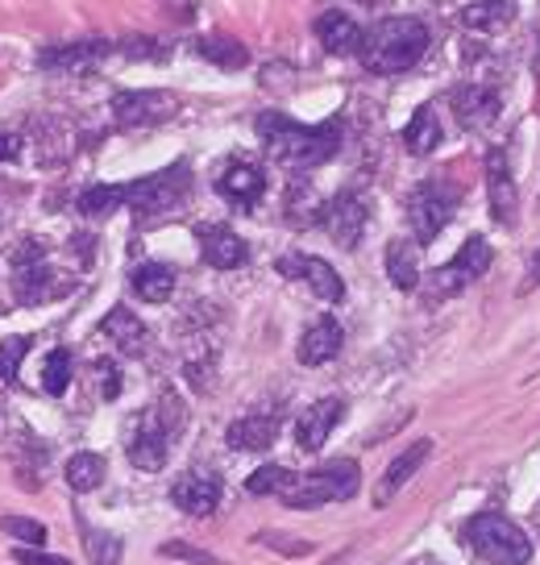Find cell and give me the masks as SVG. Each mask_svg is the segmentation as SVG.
<instances>
[{
	"label": "cell",
	"mask_w": 540,
	"mask_h": 565,
	"mask_svg": "<svg viewBox=\"0 0 540 565\" xmlns=\"http://www.w3.org/2000/svg\"><path fill=\"white\" fill-rule=\"evenodd\" d=\"M287 216H292V225L304 230V225H316V221H325V209H320V195L308 188V183H292L287 188Z\"/></svg>",
	"instance_id": "obj_30"
},
{
	"label": "cell",
	"mask_w": 540,
	"mask_h": 565,
	"mask_svg": "<svg viewBox=\"0 0 540 565\" xmlns=\"http://www.w3.org/2000/svg\"><path fill=\"white\" fill-rule=\"evenodd\" d=\"M167 445H171V433L158 424L155 412H146V416H141V424L134 428V441H129V461H134L138 470H146V475H155V470H162V466H167Z\"/></svg>",
	"instance_id": "obj_14"
},
{
	"label": "cell",
	"mask_w": 540,
	"mask_h": 565,
	"mask_svg": "<svg viewBox=\"0 0 540 565\" xmlns=\"http://www.w3.org/2000/svg\"><path fill=\"white\" fill-rule=\"evenodd\" d=\"M71 383V350H51L42 362V387L46 395H63Z\"/></svg>",
	"instance_id": "obj_33"
},
{
	"label": "cell",
	"mask_w": 540,
	"mask_h": 565,
	"mask_svg": "<svg viewBox=\"0 0 540 565\" xmlns=\"http://www.w3.org/2000/svg\"><path fill=\"white\" fill-rule=\"evenodd\" d=\"M13 263H18V266H38V263H46V246H38V242H21V246L13 249Z\"/></svg>",
	"instance_id": "obj_41"
},
{
	"label": "cell",
	"mask_w": 540,
	"mask_h": 565,
	"mask_svg": "<svg viewBox=\"0 0 540 565\" xmlns=\"http://www.w3.org/2000/svg\"><path fill=\"white\" fill-rule=\"evenodd\" d=\"M108 46L105 42H80V46H51V51L38 54L42 67H84L92 58H100Z\"/></svg>",
	"instance_id": "obj_31"
},
{
	"label": "cell",
	"mask_w": 540,
	"mask_h": 565,
	"mask_svg": "<svg viewBox=\"0 0 540 565\" xmlns=\"http://www.w3.org/2000/svg\"><path fill=\"white\" fill-rule=\"evenodd\" d=\"M21 154V138L18 134H0V162H13Z\"/></svg>",
	"instance_id": "obj_43"
},
{
	"label": "cell",
	"mask_w": 540,
	"mask_h": 565,
	"mask_svg": "<svg viewBox=\"0 0 540 565\" xmlns=\"http://www.w3.org/2000/svg\"><path fill=\"white\" fill-rule=\"evenodd\" d=\"M428 449H433L428 441H416L412 449H407V454H400V458H395L391 466H387L383 487H379V494H374V503H379V508H383V503H391V499H395V491H400L403 482H407V478H412V475L420 470V466H424V458H428Z\"/></svg>",
	"instance_id": "obj_24"
},
{
	"label": "cell",
	"mask_w": 540,
	"mask_h": 565,
	"mask_svg": "<svg viewBox=\"0 0 540 565\" xmlns=\"http://www.w3.org/2000/svg\"><path fill=\"white\" fill-rule=\"evenodd\" d=\"M454 212H457V188L441 183V179H424L407 195V221H412V233H416L420 246H428L436 233L454 221Z\"/></svg>",
	"instance_id": "obj_5"
},
{
	"label": "cell",
	"mask_w": 540,
	"mask_h": 565,
	"mask_svg": "<svg viewBox=\"0 0 540 565\" xmlns=\"http://www.w3.org/2000/svg\"><path fill=\"white\" fill-rule=\"evenodd\" d=\"M100 333H105L121 353H129V358H141V353H146V341H150V337H146V324H141L129 308H113V312L100 320Z\"/></svg>",
	"instance_id": "obj_20"
},
{
	"label": "cell",
	"mask_w": 540,
	"mask_h": 565,
	"mask_svg": "<svg viewBox=\"0 0 540 565\" xmlns=\"http://www.w3.org/2000/svg\"><path fill=\"white\" fill-rule=\"evenodd\" d=\"M174 266L167 263H141L134 266V275H129V287H134V296H141L146 303H167L174 296Z\"/></svg>",
	"instance_id": "obj_22"
},
{
	"label": "cell",
	"mask_w": 540,
	"mask_h": 565,
	"mask_svg": "<svg viewBox=\"0 0 540 565\" xmlns=\"http://www.w3.org/2000/svg\"><path fill=\"white\" fill-rule=\"evenodd\" d=\"M105 475H108V466L100 454H75V458L67 461V487L75 494L96 491V487L105 482Z\"/></svg>",
	"instance_id": "obj_28"
},
{
	"label": "cell",
	"mask_w": 540,
	"mask_h": 565,
	"mask_svg": "<svg viewBox=\"0 0 540 565\" xmlns=\"http://www.w3.org/2000/svg\"><path fill=\"white\" fill-rule=\"evenodd\" d=\"M428 51V25L420 18H387L362 38V67L374 75H400L416 67L420 54Z\"/></svg>",
	"instance_id": "obj_2"
},
{
	"label": "cell",
	"mask_w": 540,
	"mask_h": 565,
	"mask_svg": "<svg viewBox=\"0 0 540 565\" xmlns=\"http://www.w3.org/2000/svg\"><path fill=\"white\" fill-rule=\"evenodd\" d=\"M171 503L188 515H209L221 503V482L212 470H188V475L174 478Z\"/></svg>",
	"instance_id": "obj_11"
},
{
	"label": "cell",
	"mask_w": 540,
	"mask_h": 565,
	"mask_svg": "<svg viewBox=\"0 0 540 565\" xmlns=\"http://www.w3.org/2000/svg\"><path fill=\"white\" fill-rule=\"evenodd\" d=\"M13 557H18L21 565H71V562H63V557H51V553H38L34 545L13 548Z\"/></svg>",
	"instance_id": "obj_40"
},
{
	"label": "cell",
	"mask_w": 540,
	"mask_h": 565,
	"mask_svg": "<svg viewBox=\"0 0 540 565\" xmlns=\"http://www.w3.org/2000/svg\"><path fill=\"white\" fill-rule=\"evenodd\" d=\"M325 230L341 249H353L362 242V230H367V200L358 192H341L325 209Z\"/></svg>",
	"instance_id": "obj_9"
},
{
	"label": "cell",
	"mask_w": 540,
	"mask_h": 565,
	"mask_svg": "<svg viewBox=\"0 0 540 565\" xmlns=\"http://www.w3.org/2000/svg\"><path fill=\"white\" fill-rule=\"evenodd\" d=\"M466 541L490 565H523L532 557V541L523 536L520 524H511L507 515H495V512L474 515L470 529H466Z\"/></svg>",
	"instance_id": "obj_4"
},
{
	"label": "cell",
	"mask_w": 540,
	"mask_h": 565,
	"mask_svg": "<svg viewBox=\"0 0 540 565\" xmlns=\"http://www.w3.org/2000/svg\"><path fill=\"white\" fill-rule=\"evenodd\" d=\"M258 138L266 141V150L287 167H320L341 150V117H332L325 125H299L287 113H258Z\"/></svg>",
	"instance_id": "obj_1"
},
{
	"label": "cell",
	"mask_w": 540,
	"mask_h": 565,
	"mask_svg": "<svg viewBox=\"0 0 540 565\" xmlns=\"http://www.w3.org/2000/svg\"><path fill=\"white\" fill-rule=\"evenodd\" d=\"M155 416H158V424H162V428L171 433V437H179V433H183V424H188V412H183V399H179L174 391H167V395L158 399Z\"/></svg>",
	"instance_id": "obj_37"
},
{
	"label": "cell",
	"mask_w": 540,
	"mask_h": 565,
	"mask_svg": "<svg viewBox=\"0 0 540 565\" xmlns=\"http://www.w3.org/2000/svg\"><path fill=\"white\" fill-rule=\"evenodd\" d=\"M490 266V242L487 237H470L466 246L457 249L454 263L436 266L433 275H428V282H433V296H457L466 282L483 279Z\"/></svg>",
	"instance_id": "obj_7"
},
{
	"label": "cell",
	"mask_w": 540,
	"mask_h": 565,
	"mask_svg": "<svg viewBox=\"0 0 540 565\" xmlns=\"http://www.w3.org/2000/svg\"><path fill=\"white\" fill-rule=\"evenodd\" d=\"M262 192H266V179H262V171L250 167V162H237V167H229L225 175H221V195L245 212L258 204Z\"/></svg>",
	"instance_id": "obj_21"
},
{
	"label": "cell",
	"mask_w": 540,
	"mask_h": 565,
	"mask_svg": "<svg viewBox=\"0 0 540 565\" xmlns=\"http://www.w3.org/2000/svg\"><path fill=\"white\" fill-rule=\"evenodd\" d=\"M25 350H30V337H9V341H0V379H4V383L18 379Z\"/></svg>",
	"instance_id": "obj_38"
},
{
	"label": "cell",
	"mask_w": 540,
	"mask_h": 565,
	"mask_svg": "<svg viewBox=\"0 0 540 565\" xmlns=\"http://www.w3.org/2000/svg\"><path fill=\"white\" fill-rule=\"evenodd\" d=\"M292 482H296V475H292L287 466H262V470H254V475L245 478V491L250 494H283Z\"/></svg>",
	"instance_id": "obj_32"
},
{
	"label": "cell",
	"mask_w": 540,
	"mask_h": 565,
	"mask_svg": "<svg viewBox=\"0 0 540 565\" xmlns=\"http://www.w3.org/2000/svg\"><path fill=\"white\" fill-rule=\"evenodd\" d=\"M0 532L18 536L21 545H46V529L30 515H0Z\"/></svg>",
	"instance_id": "obj_36"
},
{
	"label": "cell",
	"mask_w": 540,
	"mask_h": 565,
	"mask_svg": "<svg viewBox=\"0 0 540 565\" xmlns=\"http://www.w3.org/2000/svg\"><path fill=\"white\" fill-rule=\"evenodd\" d=\"M537 282H540V254L532 258V266H528V275H523V291H532Z\"/></svg>",
	"instance_id": "obj_44"
},
{
	"label": "cell",
	"mask_w": 540,
	"mask_h": 565,
	"mask_svg": "<svg viewBox=\"0 0 540 565\" xmlns=\"http://www.w3.org/2000/svg\"><path fill=\"white\" fill-rule=\"evenodd\" d=\"M403 146H407L412 154H433L436 146H441V117H436L433 105L416 108V117L403 129Z\"/></svg>",
	"instance_id": "obj_25"
},
{
	"label": "cell",
	"mask_w": 540,
	"mask_h": 565,
	"mask_svg": "<svg viewBox=\"0 0 540 565\" xmlns=\"http://www.w3.org/2000/svg\"><path fill=\"white\" fill-rule=\"evenodd\" d=\"M511 18H516V0H483V4H470V9L462 13V21H466L470 30H487V34L507 30Z\"/></svg>",
	"instance_id": "obj_26"
},
{
	"label": "cell",
	"mask_w": 540,
	"mask_h": 565,
	"mask_svg": "<svg viewBox=\"0 0 540 565\" xmlns=\"http://www.w3.org/2000/svg\"><path fill=\"white\" fill-rule=\"evenodd\" d=\"M87 557L92 565H121V536L87 529Z\"/></svg>",
	"instance_id": "obj_35"
},
{
	"label": "cell",
	"mask_w": 540,
	"mask_h": 565,
	"mask_svg": "<svg viewBox=\"0 0 540 565\" xmlns=\"http://www.w3.org/2000/svg\"><path fill=\"white\" fill-rule=\"evenodd\" d=\"M200 54L204 58H212V63H221V67L237 71L250 63V54H245V46H237V42H229V38H204L200 42Z\"/></svg>",
	"instance_id": "obj_34"
},
{
	"label": "cell",
	"mask_w": 540,
	"mask_h": 565,
	"mask_svg": "<svg viewBox=\"0 0 540 565\" xmlns=\"http://www.w3.org/2000/svg\"><path fill=\"white\" fill-rule=\"evenodd\" d=\"M487 192H490V216H495L499 225H516L520 200H516V179H511V167H507L504 150H490L487 154Z\"/></svg>",
	"instance_id": "obj_12"
},
{
	"label": "cell",
	"mask_w": 540,
	"mask_h": 565,
	"mask_svg": "<svg viewBox=\"0 0 540 565\" xmlns=\"http://www.w3.org/2000/svg\"><path fill=\"white\" fill-rule=\"evenodd\" d=\"M279 275L304 279L325 303H341V300H346V282H341V275H337V270H332L325 258H308V254H299V258H283Z\"/></svg>",
	"instance_id": "obj_13"
},
{
	"label": "cell",
	"mask_w": 540,
	"mask_h": 565,
	"mask_svg": "<svg viewBox=\"0 0 540 565\" xmlns=\"http://www.w3.org/2000/svg\"><path fill=\"white\" fill-rule=\"evenodd\" d=\"M337 350H341V324L332 317L313 320L299 337V362L304 366H325V362L337 358Z\"/></svg>",
	"instance_id": "obj_18"
},
{
	"label": "cell",
	"mask_w": 540,
	"mask_h": 565,
	"mask_svg": "<svg viewBox=\"0 0 540 565\" xmlns=\"http://www.w3.org/2000/svg\"><path fill=\"white\" fill-rule=\"evenodd\" d=\"M162 553H167V557H188V562L212 565V557H209V553H192V548H188V545H162Z\"/></svg>",
	"instance_id": "obj_42"
},
{
	"label": "cell",
	"mask_w": 540,
	"mask_h": 565,
	"mask_svg": "<svg viewBox=\"0 0 540 565\" xmlns=\"http://www.w3.org/2000/svg\"><path fill=\"white\" fill-rule=\"evenodd\" d=\"M71 287H75L71 275H59V270H51L46 263L21 266L18 282H13V300L25 303V308H38V303H51V300L71 296Z\"/></svg>",
	"instance_id": "obj_8"
},
{
	"label": "cell",
	"mask_w": 540,
	"mask_h": 565,
	"mask_svg": "<svg viewBox=\"0 0 540 565\" xmlns=\"http://www.w3.org/2000/svg\"><path fill=\"white\" fill-rule=\"evenodd\" d=\"M195 237H200V254H204V263L216 266V270H237V266L250 258V246H245L233 230H225V225H200Z\"/></svg>",
	"instance_id": "obj_16"
},
{
	"label": "cell",
	"mask_w": 540,
	"mask_h": 565,
	"mask_svg": "<svg viewBox=\"0 0 540 565\" xmlns=\"http://www.w3.org/2000/svg\"><path fill=\"white\" fill-rule=\"evenodd\" d=\"M188 167L179 162V167H167V171H158L150 179H138V183H125L129 188V209L138 212V216H158V212L174 209L183 195H188Z\"/></svg>",
	"instance_id": "obj_6"
},
{
	"label": "cell",
	"mask_w": 540,
	"mask_h": 565,
	"mask_svg": "<svg viewBox=\"0 0 540 565\" xmlns=\"http://www.w3.org/2000/svg\"><path fill=\"white\" fill-rule=\"evenodd\" d=\"M346 416V404L341 399H316L304 416H299L296 424V441L304 454H316V449H325V441H329V433L337 428V420Z\"/></svg>",
	"instance_id": "obj_15"
},
{
	"label": "cell",
	"mask_w": 540,
	"mask_h": 565,
	"mask_svg": "<svg viewBox=\"0 0 540 565\" xmlns=\"http://www.w3.org/2000/svg\"><path fill=\"white\" fill-rule=\"evenodd\" d=\"M279 437V416H266V412H254V416H242L237 424H229L225 441L229 449H242V454H258V449H271Z\"/></svg>",
	"instance_id": "obj_17"
},
{
	"label": "cell",
	"mask_w": 540,
	"mask_h": 565,
	"mask_svg": "<svg viewBox=\"0 0 540 565\" xmlns=\"http://www.w3.org/2000/svg\"><path fill=\"white\" fill-rule=\"evenodd\" d=\"M174 108H179V100L171 92H121L113 100V117L121 125H155L174 117Z\"/></svg>",
	"instance_id": "obj_10"
},
{
	"label": "cell",
	"mask_w": 540,
	"mask_h": 565,
	"mask_svg": "<svg viewBox=\"0 0 540 565\" xmlns=\"http://www.w3.org/2000/svg\"><path fill=\"white\" fill-rule=\"evenodd\" d=\"M358 461H329V466H320L313 475L296 478L287 491H283V503L287 508H325V503H337V499H353L358 494Z\"/></svg>",
	"instance_id": "obj_3"
},
{
	"label": "cell",
	"mask_w": 540,
	"mask_h": 565,
	"mask_svg": "<svg viewBox=\"0 0 540 565\" xmlns=\"http://www.w3.org/2000/svg\"><path fill=\"white\" fill-rule=\"evenodd\" d=\"M316 38H320V46L329 54H358L367 34H362L358 21L346 18V13H320V18H316Z\"/></svg>",
	"instance_id": "obj_19"
},
{
	"label": "cell",
	"mask_w": 540,
	"mask_h": 565,
	"mask_svg": "<svg viewBox=\"0 0 540 565\" xmlns=\"http://www.w3.org/2000/svg\"><path fill=\"white\" fill-rule=\"evenodd\" d=\"M387 275H391V282L400 287V291H412L420 282V266H416V254H412V246L407 242H387Z\"/></svg>",
	"instance_id": "obj_29"
},
{
	"label": "cell",
	"mask_w": 540,
	"mask_h": 565,
	"mask_svg": "<svg viewBox=\"0 0 540 565\" xmlns=\"http://www.w3.org/2000/svg\"><path fill=\"white\" fill-rule=\"evenodd\" d=\"M96 391H100V399H108V404L121 395V366L117 362H108V358L96 362Z\"/></svg>",
	"instance_id": "obj_39"
},
{
	"label": "cell",
	"mask_w": 540,
	"mask_h": 565,
	"mask_svg": "<svg viewBox=\"0 0 540 565\" xmlns=\"http://www.w3.org/2000/svg\"><path fill=\"white\" fill-rule=\"evenodd\" d=\"M454 108L457 117L466 125H487L499 117V96H495V88H487V84H466V88L454 92Z\"/></svg>",
	"instance_id": "obj_23"
},
{
	"label": "cell",
	"mask_w": 540,
	"mask_h": 565,
	"mask_svg": "<svg viewBox=\"0 0 540 565\" xmlns=\"http://www.w3.org/2000/svg\"><path fill=\"white\" fill-rule=\"evenodd\" d=\"M129 204V188L125 183H96L80 195V212L84 216H113L117 209Z\"/></svg>",
	"instance_id": "obj_27"
}]
</instances>
